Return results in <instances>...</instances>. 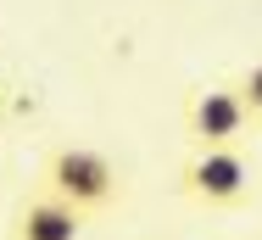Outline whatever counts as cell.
<instances>
[{
  "label": "cell",
  "instance_id": "277c9868",
  "mask_svg": "<svg viewBox=\"0 0 262 240\" xmlns=\"http://www.w3.org/2000/svg\"><path fill=\"white\" fill-rule=\"evenodd\" d=\"M6 240H84V212L67 207V201L51 195V190H34V195L17 201Z\"/></svg>",
  "mask_w": 262,
  "mask_h": 240
},
{
  "label": "cell",
  "instance_id": "5b68a950",
  "mask_svg": "<svg viewBox=\"0 0 262 240\" xmlns=\"http://www.w3.org/2000/svg\"><path fill=\"white\" fill-rule=\"evenodd\" d=\"M229 84H234V95H240V106L251 112V123L262 129V56H257V62H246V67H240V73L229 78Z\"/></svg>",
  "mask_w": 262,
  "mask_h": 240
},
{
  "label": "cell",
  "instance_id": "6da1fadb",
  "mask_svg": "<svg viewBox=\"0 0 262 240\" xmlns=\"http://www.w3.org/2000/svg\"><path fill=\"white\" fill-rule=\"evenodd\" d=\"M39 190L61 195L67 207H78L90 218V212H106L123 195V173L95 145H56L51 156H45V168H39Z\"/></svg>",
  "mask_w": 262,
  "mask_h": 240
},
{
  "label": "cell",
  "instance_id": "3957f363",
  "mask_svg": "<svg viewBox=\"0 0 262 240\" xmlns=\"http://www.w3.org/2000/svg\"><path fill=\"white\" fill-rule=\"evenodd\" d=\"M179 190L195 207H240L251 195V162L240 156V145H212L190 151L179 168Z\"/></svg>",
  "mask_w": 262,
  "mask_h": 240
},
{
  "label": "cell",
  "instance_id": "7a4b0ae2",
  "mask_svg": "<svg viewBox=\"0 0 262 240\" xmlns=\"http://www.w3.org/2000/svg\"><path fill=\"white\" fill-rule=\"evenodd\" d=\"M257 134L251 112L240 106L234 84H195L184 101V140L190 151H212V145H246Z\"/></svg>",
  "mask_w": 262,
  "mask_h": 240
}]
</instances>
